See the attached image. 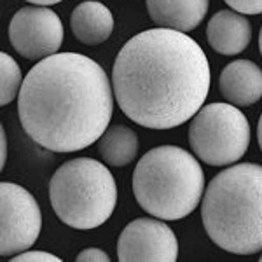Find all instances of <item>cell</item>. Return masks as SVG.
<instances>
[{
    "instance_id": "4fadbf2b",
    "label": "cell",
    "mask_w": 262,
    "mask_h": 262,
    "mask_svg": "<svg viewBox=\"0 0 262 262\" xmlns=\"http://www.w3.org/2000/svg\"><path fill=\"white\" fill-rule=\"evenodd\" d=\"M70 28L75 39L82 44L98 46L112 35L114 16L105 4L86 0L72 11Z\"/></svg>"
},
{
    "instance_id": "3957f363",
    "label": "cell",
    "mask_w": 262,
    "mask_h": 262,
    "mask_svg": "<svg viewBox=\"0 0 262 262\" xmlns=\"http://www.w3.org/2000/svg\"><path fill=\"white\" fill-rule=\"evenodd\" d=\"M201 221L208 238L236 255L262 252V166L232 164L206 185Z\"/></svg>"
},
{
    "instance_id": "7402d4cb",
    "label": "cell",
    "mask_w": 262,
    "mask_h": 262,
    "mask_svg": "<svg viewBox=\"0 0 262 262\" xmlns=\"http://www.w3.org/2000/svg\"><path fill=\"white\" fill-rule=\"evenodd\" d=\"M259 51L262 54V28H260V33H259Z\"/></svg>"
},
{
    "instance_id": "7c38bea8",
    "label": "cell",
    "mask_w": 262,
    "mask_h": 262,
    "mask_svg": "<svg viewBox=\"0 0 262 262\" xmlns=\"http://www.w3.org/2000/svg\"><path fill=\"white\" fill-rule=\"evenodd\" d=\"M150 19L159 28L191 32L205 19L210 0H145Z\"/></svg>"
},
{
    "instance_id": "2e32d148",
    "label": "cell",
    "mask_w": 262,
    "mask_h": 262,
    "mask_svg": "<svg viewBox=\"0 0 262 262\" xmlns=\"http://www.w3.org/2000/svg\"><path fill=\"white\" fill-rule=\"evenodd\" d=\"M232 11L239 14L257 16L262 14V0H224Z\"/></svg>"
},
{
    "instance_id": "603a6c76",
    "label": "cell",
    "mask_w": 262,
    "mask_h": 262,
    "mask_svg": "<svg viewBox=\"0 0 262 262\" xmlns=\"http://www.w3.org/2000/svg\"><path fill=\"white\" fill-rule=\"evenodd\" d=\"M260 260H262V255H260Z\"/></svg>"
},
{
    "instance_id": "9c48e42d",
    "label": "cell",
    "mask_w": 262,
    "mask_h": 262,
    "mask_svg": "<svg viewBox=\"0 0 262 262\" xmlns=\"http://www.w3.org/2000/svg\"><path fill=\"white\" fill-rule=\"evenodd\" d=\"M179 242L171 227L156 219H137L122 229L117 242L121 262H175Z\"/></svg>"
},
{
    "instance_id": "44dd1931",
    "label": "cell",
    "mask_w": 262,
    "mask_h": 262,
    "mask_svg": "<svg viewBox=\"0 0 262 262\" xmlns=\"http://www.w3.org/2000/svg\"><path fill=\"white\" fill-rule=\"evenodd\" d=\"M257 140H259V147L262 150V116L259 119V126H257Z\"/></svg>"
},
{
    "instance_id": "d6986e66",
    "label": "cell",
    "mask_w": 262,
    "mask_h": 262,
    "mask_svg": "<svg viewBox=\"0 0 262 262\" xmlns=\"http://www.w3.org/2000/svg\"><path fill=\"white\" fill-rule=\"evenodd\" d=\"M0 138H2V159H0V166H6V161H7V138H6V131L4 128L0 129Z\"/></svg>"
},
{
    "instance_id": "e0dca14e",
    "label": "cell",
    "mask_w": 262,
    "mask_h": 262,
    "mask_svg": "<svg viewBox=\"0 0 262 262\" xmlns=\"http://www.w3.org/2000/svg\"><path fill=\"white\" fill-rule=\"evenodd\" d=\"M14 262H60V257L53 255L49 252L44 250H25L12 257Z\"/></svg>"
},
{
    "instance_id": "277c9868",
    "label": "cell",
    "mask_w": 262,
    "mask_h": 262,
    "mask_svg": "<svg viewBox=\"0 0 262 262\" xmlns=\"http://www.w3.org/2000/svg\"><path fill=\"white\" fill-rule=\"evenodd\" d=\"M205 173L191 152L161 145L142 156L133 171V192L143 212L161 221H179L198 208Z\"/></svg>"
},
{
    "instance_id": "9a60e30c",
    "label": "cell",
    "mask_w": 262,
    "mask_h": 262,
    "mask_svg": "<svg viewBox=\"0 0 262 262\" xmlns=\"http://www.w3.org/2000/svg\"><path fill=\"white\" fill-rule=\"evenodd\" d=\"M0 103L9 105L12 100L18 98L21 86H23V75H21V69L16 63L12 56L7 53L0 54Z\"/></svg>"
},
{
    "instance_id": "6da1fadb",
    "label": "cell",
    "mask_w": 262,
    "mask_h": 262,
    "mask_svg": "<svg viewBox=\"0 0 262 262\" xmlns=\"http://www.w3.org/2000/svg\"><path fill=\"white\" fill-rule=\"evenodd\" d=\"M212 72L205 51L187 33L150 28L122 46L112 69L114 98L138 126L171 129L205 103Z\"/></svg>"
},
{
    "instance_id": "8992f818",
    "label": "cell",
    "mask_w": 262,
    "mask_h": 262,
    "mask_svg": "<svg viewBox=\"0 0 262 262\" xmlns=\"http://www.w3.org/2000/svg\"><path fill=\"white\" fill-rule=\"evenodd\" d=\"M189 143L200 161L229 166L239 161L250 145V124L236 105H205L191 121Z\"/></svg>"
},
{
    "instance_id": "8fae6325",
    "label": "cell",
    "mask_w": 262,
    "mask_h": 262,
    "mask_svg": "<svg viewBox=\"0 0 262 262\" xmlns=\"http://www.w3.org/2000/svg\"><path fill=\"white\" fill-rule=\"evenodd\" d=\"M206 39L215 53L224 56H236L250 44L252 25L243 14L236 11H219L208 21Z\"/></svg>"
},
{
    "instance_id": "5b68a950",
    "label": "cell",
    "mask_w": 262,
    "mask_h": 262,
    "mask_svg": "<svg viewBox=\"0 0 262 262\" xmlns=\"http://www.w3.org/2000/svg\"><path fill=\"white\" fill-rule=\"evenodd\" d=\"M49 201L58 219L74 229H95L111 219L117 185L111 170L91 158L61 164L49 180Z\"/></svg>"
},
{
    "instance_id": "52a82bcc",
    "label": "cell",
    "mask_w": 262,
    "mask_h": 262,
    "mask_svg": "<svg viewBox=\"0 0 262 262\" xmlns=\"http://www.w3.org/2000/svg\"><path fill=\"white\" fill-rule=\"evenodd\" d=\"M2 200V234H0V255L14 257L28 250L37 242L42 229V213L39 203L25 187L12 182L0 185Z\"/></svg>"
},
{
    "instance_id": "30bf717a",
    "label": "cell",
    "mask_w": 262,
    "mask_h": 262,
    "mask_svg": "<svg viewBox=\"0 0 262 262\" xmlns=\"http://www.w3.org/2000/svg\"><path fill=\"white\" fill-rule=\"evenodd\" d=\"M219 90L227 103L248 107L262 98V70L250 60H234L224 67Z\"/></svg>"
},
{
    "instance_id": "ac0fdd59",
    "label": "cell",
    "mask_w": 262,
    "mask_h": 262,
    "mask_svg": "<svg viewBox=\"0 0 262 262\" xmlns=\"http://www.w3.org/2000/svg\"><path fill=\"white\" fill-rule=\"evenodd\" d=\"M79 262H108L111 257L107 255L101 248H86L77 255Z\"/></svg>"
},
{
    "instance_id": "7a4b0ae2",
    "label": "cell",
    "mask_w": 262,
    "mask_h": 262,
    "mask_svg": "<svg viewBox=\"0 0 262 262\" xmlns=\"http://www.w3.org/2000/svg\"><path fill=\"white\" fill-rule=\"evenodd\" d=\"M114 90L105 70L79 53H56L28 72L18 96L25 133L53 152H77L108 128Z\"/></svg>"
},
{
    "instance_id": "ffe728a7",
    "label": "cell",
    "mask_w": 262,
    "mask_h": 262,
    "mask_svg": "<svg viewBox=\"0 0 262 262\" xmlns=\"http://www.w3.org/2000/svg\"><path fill=\"white\" fill-rule=\"evenodd\" d=\"M27 2L35 4V6H44V7H48V6H54V4H60V2H63V0H27Z\"/></svg>"
},
{
    "instance_id": "ba28073f",
    "label": "cell",
    "mask_w": 262,
    "mask_h": 262,
    "mask_svg": "<svg viewBox=\"0 0 262 262\" xmlns=\"http://www.w3.org/2000/svg\"><path fill=\"white\" fill-rule=\"evenodd\" d=\"M9 40L16 53L27 60H44L60 51L63 25L60 16L49 7H23L9 23Z\"/></svg>"
},
{
    "instance_id": "5bb4252c",
    "label": "cell",
    "mask_w": 262,
    "mask_h": 262,
    "mask_svg": "<svg viewBox=\"0 0 262 262\" xmlns=\"http://www.w3.org/2000/svg\"><path fill=\"white\" fill-rule=\"evenodd\" d=\"M138 137L128 126L116 124L105 129L98 140L100 158L114 168L128 166L138 154Z\"/></svg>"
}]
</instances>
